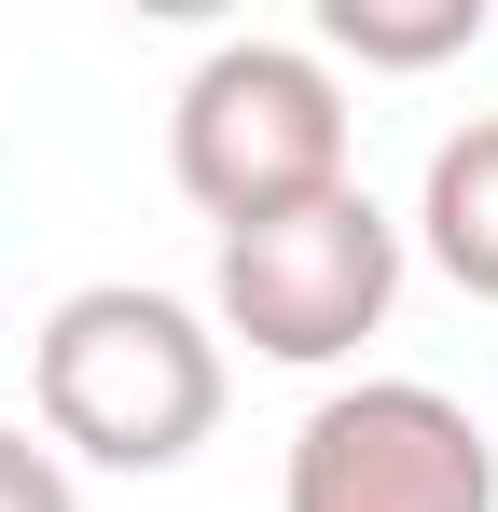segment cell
Listing matches in <instances>:
<instances>
[{"instance_id": "4", "label": "cell", "mask_w": 498, "mask_h": 512, "mask_svg": "<svg viewBox=\"0 0 498 512\" xmlns=\"http://www.w3.org/2000/svg\"><path fill=\"white\" fill-rule=\"evenodd\" d=\"M277 512H498V443L457 388L360 374V388L305 402L291 457H277Z\"/></svg>"}, {"instance_id": "2", "label": "cell", "mask_w": 498, "mask_h": 512, "mask_svg": "<svg viewBox=\"0 0 498 512\" xmlns=\"http://www.w3.org/2000/svg\"><path fill=\"white\" fill-rule=\"evenodd\" d=\"M166 180L222 222V236H249V222H277V208H319V194H346V84H332L319 42H208L194 70H180V97H166Z\"/></svg>"}, {"instance_id": "6", "label": "cell", "mask_w": 498, "mask_h": 512, "mask_svg": "<svg viewBox=\"0 0 498 512\" xmlns=\"http://www.w3.org/2000/svg\"><path fill=\"white\" fill-rule=\"evenodd\" d=\"M485 42V0H319V56L346 70H443Z\"/></svg>"}, {"instance_id": "5", "label": "cell", "mask_w": 498, "mask_h": 512, "mask_svg": "<svg viewBox=\"0 0 498 512\" xmlns=\"http://www.w3.org/2000/svg\"><path fill=\"white\" fill-rule=\"evenodd\" d=\"M415 250L443 263L471 305H498V111H471L457 139H429V180H415Z\"/></svg>"}, {"instance_id": "1", "label": "cell", "mask_w": 498, "mask_h": 512, "mask_svg": "<svg viewBox=\"0 0 498 512\" xmlns=\"http://www.w3.org/2000/svg\"><path fill=\"white\" fill-rule=\"evenodd\" d=\"M28 402L42 443L83 471H180L222 429V319L139 277H83L28 333Z\"/></svg>"}, {"instance_id": "3", "label": "cell", "mask_w": 498, "mask_h": 512, "mask_svg": "<svg viewBox=\"0 0 498 512\" xmlns=\"http://www.w3.org/2000/svg\"><path fill=\"white\" fill-rule=\"evenodd\" d=\"M402 250H415V236L346 180V194H319V208H277V222L222 236L208 319H222L249 360L332 374V360H360V346L388 333V305H402Z\"/></svg>"}, {"instance_id": "7", "label": "cell", "mask_w": 498, "mask_h": 512, "mask_svg": "<svg viewBox=\"0 0 498 512\" xmlns=\"http://www.w3.org/2000/svg\"><path fill=\"white\" fill-rule=\"evenodd\" d=\"M0 512H83L70 499V457H56L42 429H14V416H0Z\"/></svg>"}]
</instances>
